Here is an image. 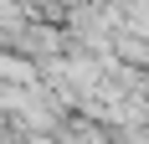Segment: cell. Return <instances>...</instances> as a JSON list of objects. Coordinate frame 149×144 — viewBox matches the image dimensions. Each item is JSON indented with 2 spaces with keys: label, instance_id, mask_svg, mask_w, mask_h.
<instances>
[{
  "label": "cell",
  "instance_id": "cell-1",
  "mask_svg": "<svg viewBox=\"0 0 149 144\" xmlns=\"http://www.w3.org/2000/svg\"><path fill=\"white\" fill-rule=\"evenodd\" d=\"M0 77H10V82H36V67L26 57H10V52H0Z\"/></svg>",
  "mask_w": 149,
  "mask_h": 144
}]
</instances>
